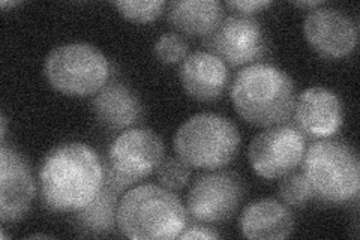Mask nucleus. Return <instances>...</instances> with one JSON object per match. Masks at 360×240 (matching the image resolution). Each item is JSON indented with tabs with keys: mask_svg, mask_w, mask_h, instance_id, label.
<instances>
[{
	"mask_svg": "<svg viewBox=\"0 0 360 240\" xmlns=\"http://www.w3.org/2000/svg\"><path fill=\"white\" fill-rule=\"evenodd\" d=\"M104 185L99 155L84 143H63L47 153L39 168L41 198L54 212H78Z\"/></svg>",
	"mask_w": 360,
	"mask_h": 240,
	"instance_id": "nucleus-1",
	"label": "nucleus"
},
{
	"mask_svg": "<svg viewBox=\"0 0 360 240\" xmlns=\"http://www.w3.org/2000/svg\"><path fill=\"white\" fill-rule=\"evenodd\" d=\"M231 101L239 116L254 127L285 123L295 108V84L287 72L270 63H252L236 77Z\"/></svg>",
	"mask_w": 360,
	"mask_h": 240,
	"instance_id": "nucleus-2",
	"label": "nucleus"
},
{
	"mask_svg": "<svg viewBox=\"0 0 360 240\" xmlns=\"http://www.w3.org/2000/svg\"><path fill=\"white\" fill-rule=\"evenodd\" d=\"M186 215L170 189L146 184L129 189L119 201L117 227L132 240H172L186 228Z\"/></svg>",
	"mask_w": 360,
	"mask_h": 240,
	"instance_id": "nucleus-3",
	"label": "nucleus"
},
{
	"mask_svg": "<svg viewBox=\"0 0 360 240\" xmlns=\"http://www.w3.org/2000/svg\"><path fill=\"white\" fill-rule=\"evenodd\" d=\"M303 175L321 201L344 204L359 198L360 161L354 149L344 141L321 140L303 156Z\"/></svg>",
	"mask_w": 360,
	"mask_h": 240,
	"instance_id": "nucleus-4",
	"label": "nucleus"
},
{
	"mask_svg": "<svg viewBox=\"0 0 360 240\" xmlns=\"http://www.w3.org/2000/svg\"><path fill=\"white\" fill-rule=\"evenodd\" d=\"M239 146L238 127L215 113L195 114L174 135L177 156L191 167L209 171L230 164Z\"/></svg>",
	"mask_w": 360,
	"mask_h": 240,
	"instance_id": "nucleus-5",
	"label": "nucleus"
},
{
	"mask_svg": "<svg viewBox=\"0 0 360 240\" xmlns=\"http://www.w3.org/2000/svg\"><path fill=\"white\" fill-rule=\"evenodd\" d=\"M44 74L53 89L70 96L98 94L107 84V57L90 44L74 42L56 47L45 59Z\"/></svg>",
	"mask_w": 360,
	"mask_h": 240,
	"instance_id": "nucleus-6",
	"label": "nucleus"
},
{
	"mask_svg": "<svg viewBox=\"0 0 360 240\" xmlns=\"http://www.w3.org/2000/svg\"><path fill=\"white\" fill-rule=\"evenodd\" d=\"M164 159V143L153 131L132 128L122 132L108 151L107 175L129 188L152 175Z\"/></svg>",
	"mask_w": 360,
	"mask_h": 240,
	"instance_id": "nucleus-7",
	"label": "nucleus"
},
{
	"mask_svg": "<svg viewBox=\"0 0 360 240\" xmlns=\"http://www.w3.org/2000/svg\"><path fill=\"white\" fill-rule=\"evenodd\" d=\"M307 152V137L296 125L281 123L258 134L248 151L255 173L263 179H279L295 171Z\"/></svg>",
	"mask_w": 360,
	"mask_h": 240,
	"instance_id": "nucleus-8",
	"label": "nucleus"
},
{
	"mask_svg": "<svg viewBox=\"0 0 360 240\" xmlns=\"http://www.w3.org/2000/svg\"><path fill=\"white\" fill-rule=\"evenodd\" d=\"M243 197L240 179L231 171H210L198 176L186 197V213L200 224L230 220Z\"/></svg>",
	"mask_w": 360,
	"mask_h": 240,
	"instance_id": "nucleus-9",
	"label": "nucleus"
},
{
	"mask_svg": "<svg viewBox=\"0 0 360 240\" xmlns=\"http://www.w3.org/2000/svg\"><path fill=\"white\" fill-rule=\"evenodd\" d=\"M210 53L231 66L260 59L266 51V35L260 23L250 15H229L206 38Z\"/></svg>",
	"mask_w": 360,
	"mask_h": 240,
	"instance_id": "nucleus-10",
	"label": "nucleus"
},
{
	"mask_svg": "<svg viewBox=\"0 0 360 240\" xmlns=\"http://www.w3.org/2000/svg\"><path fill=\"white\" fill-rule=\"evenodd\" d=\"M303 33L311 47L328 59H342L357 45L356 23L333 8L312 9L303 23Z\"/></svg>",
	"mask_w": 360,
	"mask_h": 240,
	"instance_id": "nucleus-11",
	"label": "nucleus"
},
{
	"mask_svg": "<svg viewBox=\"0 0 360 240\" xmlns=\"http://www.w3.org/2000/svg\"><path fill=\"white\" fill-rule=\"evenodd\" d=\"M37 187L26 159L5 144L0 151V220L17 222L27 215Z\"/></svg>",
	"mask_w": 360,
	"mask_h": 240,
	"instance_id": "nucleus-12",
	"label": "nucleus"
},
{
	"mask_svg": "<svg viewBox=\"0 0 360 240\" xmlns=\"http://www.w3.org/2000/svg\"><path fill=\"white\" fill-rule=\"evenodd\" d=\"M296 127L312 139H329L341 130L344 122L342 102L324 87H309L295 102Z\"/></svg>",
	"mask_w": 360,
	"mask_h": 240,
	"instance_id": "nucleus-13",
	"label": "nucleus"
},
{
	"mask_svg": "<svg viewBox=\"0 0 360 240\" xmlns=\"http://www.w3.org/2000/svg\"><path fill=\"white\" fill-rule=\"evenodd\" d=\"M229 78L227 66L210 51L189 54L180 66V80L185 92L201 102L221 98L229 84Z\"/></svg>",
	"mask_w": 360,
	"mask_h": 240,
	"instance_id": "nucleus-14",
	"label": "nucleus"
},
{
	"mask_svg": "<svg viewBox=\"0 0 360 240\" xmlns=\"http://www.w3.org/2000/svg\"><path fill=\"white\" fill-rule=\"evenodd\" d=\"M240 228L246 239H287L295 230V218L284 204L264 198L246 206L240 216Z\"/></svg>",
	"mask_w": 360,
	"mask_h": 240,
	"instance_id": "nucleus-15",
	"label": "nucleus"
},
{
	"mask_svg": "<svg viewBox=\"0 0 360 240\" xmlns=\"http://www.w3.org/2000/svg\"><path fill=\"white\" fill-rule=\"evenodd\" d=\"M92 107L98 120L110 130H125L141 118V104L132 90L123 84H105L95 94Z\"/></svg>",
	"mask_w": 360,
	"mask_h": 240,
	"instance_id": "nucleus-16",
	"label": "nucleus"
},
{
	"mask_svg": "<svg viewBox=\"0 0 360 240\" xmlns=\"http://www.w3.org/2000/svg\"><path fill=\"white\" fill-rule=\"evenodd\" d=\"M172 25L191 37H207L222 21V5L215 0H179L170 4Z\"/></svg>",
	"mask_w": 360,
	"mask_h": 240,
	"instance_id": "nucleus-17",
	"label": "nucleus"
},
{
	"mask_svg": "<svg viewBox=\"0 0 360 240\" xmlns=\"http://www.w3.org/2000/svg\"><path fill=\"white\" fill-rule=\"evenodd\" d=\"M123 189L104 179L98 196L86 208L77 212V222L94 233H111L117 225L119 196Z\"/></svg>",
	"mask_w": 360,
	"mask_h": 240,
	"instance_id": "nucleus-18",
	"label": "nucleus"
},
{
	"mask_svg": "<svg viewBox=\"0 0 360 240\" xmlns=\"http://www.w3.org/2000/svg\"><path fill=\"white\" fill-rule=\"evenodd\" d=\"M279 196L285 204L292 206V208H303L314 197V191L303 171L302 173L291 171L281 182Z\"/></svg>",
	"mask_w": 360,
	"mask_h": 240,
	"instance_id": "nucleus-19",
	"label": "nucleus"
},
{
	"mask_svg": "<svg viewBox=\"0 0 360 240\" xmlns=\"http://www.w3.org/2000/svg\"><path fill=\"white\" fill-rule=\"evenodd\" d=\"M156 176L164 188L180 191L186 187L191 179V165L182 161L179 156H168L162 159L160 167L156 168Z\"/></svg>",
	"mask_w": 360,
	"mask_h": 240,
	"instance_id": "nucleus-20",
	"label": "nucleus"
},
{
	"mask_svg": "<svg viewBox=\"0 0 360 240\" xmlns=\"http://www.w3.org/2000/svg\"><path fill=\"white\" fill-rule=\"evenodd\" d=\"M115 6L120 11V14L134 23H149L156 20L162 14L165 2L162 0H152V2H115Z\"/></svg>",
	"mask_w": 360,
	"mask_h": 240,
	"instance_id": "nucleus-21",
	"label": "nucleus"
},
{
	"mask_svg": "<svg viewBox=\"0 0 360 240\" xmlns=\"http://www.w3.org/2000/svg\"><path fill=\"white\" fill-rule=\"evenodd\" d=\"M188 53L185 39L177 33H164L155 44V54L162 63L173 65L184 61Z\"/></svg>",
	"mask_w": 360,
	"mask_h": 240,
	"instance_id": "nucleus-22",
	"label": "nucleus"
},
{
	"mask_svg": "<svg viewBox=\"0 0 360 240\" xmlns=\"http://www.w3.org/2000/svg\"><path fill=\"white\" fill-rule=\"evenodd\" d=\"M227 5L236 11H240L245 15H250L252 13H257V11L266 9L267 6L272 5V2L269 0H238V2H227Z\"/></svg>",
	"mask_w": 360,
	"mask_h": 240,
	"instance_id": "nucleus-23",
	"label": "nucleus"
},
{
	"mask_svg": "<svg viewBox=\"0 0 360 240\" xmlns=\"http://www.w3.org/2000/svg\"><path fill=\"white\" fill-rule=\"evenodd\" d=\"M221 234H218L217 232H213L212 228L202 227V225H193L189 228H185V230L180 233L179 239L184 240H191V239H205V240H210V239H219Z\"/></svg>",
	"mask_w": 360,
	"mask_h": 240,
	"instance_id": "nucleus-24",
	"label": "nucleus"
},
{
	"mask_svg": "<svg viewBox=\"0 0 360 240\" xmlns=\"http://www.w3.org/2000/svg\"><path fill=\"white\" fill-rule=\"evenodd\" d=\"M295 5L300 8H315L323 5V2H295Z\"/></svg>",
	"mask_w": 360,
	"mask_h": 240,
	"instance_id": "nucleus-25",
	"label": "nucleus"
},
{
	"mask_svg": "<svg viewBox=\"0 0 360 240\" xmlns=\"http://www.w3.org/2000/svg\"><path fill=\"white\" fill-rule=\"evenodd\" d=\"M0 123H2V131H0V137H2V143L5 144V135H6V118H5V114H2Z\"/></svg>",
	"mask_w": 360,
	"mask_h": 240,
	"instance_id": "nucleus-26",
	"label": "nucleus"
},
{
	"mask_svg": "<svg viewBox=\"0 0 360 240\" xmlns=\"http://www.w3.org/2000/svg\"><path fill=\"white\" fill-rule=\"evenodd\" d=\"M17 5H20V2H5V0L0 2V6H2V8H14Z\"/></svg>",
	"mask_w": 360,
	"mask_h": 240,
	"instance_id": "nucleus-27",
	"label": "nucleus"
},
{
	"mask_svg": "<svg viewBox=\"0 0 360 240\" xmlns=\"http://www.w3.org/2000/svg\"><path fill=\"white\" fill-rule=\"evenodd\" d=\"M30 239H49V236H45V234H33V236H30Z\"/></svg>",
	"mask_w": 360,
	"mask_h": 240,
	"instance_id": "nucleus-28",
	"label": "nucleus"
}]
</instances>
